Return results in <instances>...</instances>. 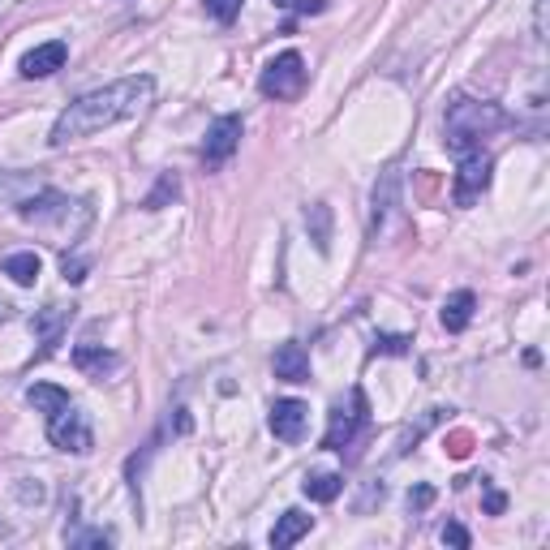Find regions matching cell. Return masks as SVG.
Returning <instances> with one entry per match:
<instances>
[{"label": "cell", "mask_w": 550, "mask_h": 550, "mask_svg": "<svg viewBox=\"0 0 550 550\" xmlns=\"http://www.w3.org/2000/svg\"><path fill=\"white\" fill-rule=\"evenodd\" d=\"M155 104V78L151 74H134V78H117L99 91H86L69 104L61 117H56L52 134H48V147L61 151L69 142H82L91 134H104V129L121 125L129 117H142Z\"/></svg>", "instance_id": "1"}, {"label": "cell", "mask_w": 550, "mask_h": 550, "mask_svg": "<svg viewBox=\"0 0 550 550\" xmlns=\"http://www.w3.org/2000/svg\"><path fill=\"white\" fill-rule=\"evenodd\" d=\"M13 211H18V220L35 224V228H52V233H61L69 241H78L86 233V224H91V202L56 190V185H39V190L31 198H22Z\"/></svg>", "instance_id": "2"}, {"label": "cell", "mask_w": 550, "mask_h": 550, "mask_svg": "<svg viewBox=\"0 0 550 550\" xmlns=\"http://www.w3.org/2000/svg\"><path fill=\"white\" fill-rule=\"evenodd\" d=\"M503 125H508V112H503L499 104L456 95L452 104H447V151H452V155L477 151V147H482V138H490Z\"/></svg>", "instance_id": "3"}, {"label": "cell", "mask_w": 550, "mask_h": 550, "mask_svg": "<svg viewBox=\"0 0 550 550\" xmlns=\"http://www.w3.org/2000/svg\"><path fill=\"white\" fill-rule=\"evenodd\" d=\"M366 422H370V400H366V392H361V387H353L349 404H336V409H331L323 447H327V452H344V447H349L357 434H361V426H366Z\"/></svg>", "instance_id": "4"}, {"label": "cell", "mask_w": 550, "mask_h": 550, "mask_svg": "<svg viewBox=\"0 0 550 550\" xmlns=\"http://www.w3.org/2000/svg\"><path fill=\"white\" fill-rule=\"evenodd\" d=\"M48 439H52V447H61V452H69V456H86L95 447V430H91V422H86V413L69 400L65 409H56L48 417Z\"/></svg>", "instance_id": "5"}, {"label": "cell", "mask_w": 550, "mask_h": 550, "mask_svg": "<svg viewBox=\"0 0 550 550\" xmlns=\"http://www.w3.org/2000/svg\"><path fill=\"white\" fill-rule=\"evenodd\" d=\"M306 61H301V52H280L275 61L263 65V74H258V91L267 99H297L301 86H306Z\"/></svg>", "instance_id": "6"}, {"label": "cell", "mask_w": 550, "mask_h": 550, "mask_svg": "<svg viewBox=\"0 0 550 550\" xmlns=\"http://www.w3.org/2000/svg\"><path fill=\"white\" fill-rule=\"evenodd\" d=\"M490 168L495 164H490V155L482 147L460 155V172H456V185H452L456 207H473V202L490 190Z\"/></svg>", "instance_id": "7"}, {"label": "cell", "mask_w": 550, "mask_h": 550, "mask_svg": "<svg viewBox=\"0 0 550 550\" xmlns=\"http://www.w3.org/2000/svg\"><path fill=\"white\" fill-rule=\"evenodd\" d=\"M237 147H241V117H237V112L215 117L211 129H207V142H202V164L220 168V164H228V159L237 155Z\"/></svg>", "instance_id": "8"}, {"label": "cell", "mask_w": 550, "mask_h": 550, "mask_svg": "<svg viewBox=\"0 0 550 550\" xmlns=\"http://www.w3.org/2000/svg\"><path fill=\"white\" fill-rule=\"evenodd\" d=\"M267 426H271V434H275L280 443H301V439H306V426H310V404H301V400H275Z\"/></svg>", "instance_id": "9"}, {"label": "cell", "mask_w": 550, "mask_h": 550, "mask_svg": "<svg viewBox=\"0 0 550 550\" xmlns=\"http://www.w3.org/2000/svg\"><path fill=\"white\" fill-rule=\"evenodd\" d=\"M69 61V48H65V39H52V43H39V48H31L18 61V74L22 78H52L56 69H65Z\"/></svg>", "instance_id": "10"}, {"label": "cell", "mask_w": 550, "mask_h": 550, "mask_svg": "<svg viewBox=\"0 0 550 550\" xmlns=\"http://www.w3.org/2000/svg\"><path fill=\"white\" fill-rule=\"evenodd\" d=\"M69 318H74V306H43V310H35L31 331H35V340L43 344V353H39V357H48V353L56 349V344H61L65 327H69Z\"/></svg>", "instance_id": "11"}, {"label": "cell", "mask_w": 550, "mask_h": 550, "mask_svg": "<svg viewBox=\"0 0 550 550\" xmlns=\"http://www.w3.org/2000/svg\"><path fill=\"white\" fill-rule=\"evenodd\" d=\"M271 370H275V379H284V383H310V353L288 340L275 349Z\"/></svg>", "instance_id": "12"}, {"label": "cell", "mask_w": 550, "mask_h": 550, "mask_svg": "<svg viewBox=\"0 0 550 550\" xmlns=\"http://www.w3.org/2000/svg\"><path fill=\"white\" fill-rule=\"evenodd\" d=\"M74 366L82 374H91V379H108V374L121 370V357L108 353L104 344H78V349H74Z\"/></svg>", "instance_id": "13"}, {"label": "cell", "mask_w": 550, "mask_h": 550, "mask_svg": "<svg viewBox=\"0 0 550 550\" xmlns=\"http://www.w3.org/2000/svg\"><path fill=\"white\" fill-rule=\"evenodd\" d=\"M39 185H48V181L35 177V172H26V168H0V202H5V207H18V202L31 198Z\"/></svg>", "instance_id": "14"}, {"label": "cell", "mask_w": 550, "mask_h": 550, "mask_svg": "<svg viewBox=\"0 0 550 550\" xmlns=\"http://www.w3.org/2000/svg\"><path fill=\"white\" fill-rule=\"evenodd\" d=\"M314 529V516L306 512H297V508H288L280 520H275V529H271V546L275 550H288V546H297L306 533Z\"/></svg>", "instance_id": "15"}, {"label": "cell", "mask_w": 550, "mask_h": 550, "mask_svg": "<svg viewBox=\"0 0 550 550\" xmlns=\"http://www.w3.org/2000/svg\"><path fill=\"white\" fill-rule=\"evenodd\" d=\"M473 310H477V297L469 293V288H460V293H452V297L443 301L439 318H443V327L456 336V331H465V327L473 323Z\"/></svg>", "instance_id": "16"}, {"label": "cell", "mask_w": 550, "mask_h": 550, "mask_svg": "<svg viewBox=\"0 0 550 550\" xmlns=\"http://www.w3.org/2000/svg\"><path fill=\"white\" fill-rule=\"evenodd\" d=\"M39 254H31V250H18V254H5L0 258V271L9 275L13 284H22V288H31L35 280H39Z\"/></svg>", "instance_id": "17"}, {"label": "cell", "mask_w": 550, "mask_h": 550, "mask_svg": "<svg viewBox=\"0 0 550 550\" xmlns=\"http://www.w3.org/2000/svg\"><path fill=\"white\" fill-rule=\"evenodd\" d=\"M396 202H400V177L387 172V177L374 185V233H383V224H387V215L396 211Z\"/></svg>", "instance_id": "18"}, {"label": "cell", "mask_w": 550, "mask_h": 550, "mask_svg": "<svg viewBox=\"0 0 550 550\" xmlns=\"http://www.w3.org/2000/svg\"><path fill=\"white\" fill-rule=\"evenodd\" d=\"M26 400H31L43 417H52L56 409H65V404H69V392H65V387H56V383H31V387H26Z\"/></svg>", "instance_id": "19"}, {"label": "cell", "mask_w": 550, "mask_h": 550, "mask_svg": "<svg viewBox=\"0 0 550 550\" xmlns=\"http://www.w3.org/2000/svg\"><path fill=\"white\" fill-rule=\"evenodd\" d=\"M301 490H306V499H314V503H331V499H340L344 477L340 473H310L306 482H301Z\"/></svg>", "instance_id": "20"}, {"label": "cell", "mask_w": 550, "mask_h": 550, "mask_svg": "<svg viewBox=\"0 0 550 550\" xmlns=\"http://www.w3.org/2000/svg\"><path fill=\"white\" fill-rule=\"evenodd\" d=\"M306 224H310V233H314L318 254H327V241H331V211H327V202H314L310 215H306Z\"/></svg>", "instance_id": "21"}, {"label": "cell", "mask_w": 550, "mask_h": 550, "mask_svg": "<svg viewBox=\"0 0 550 550\" xmlns=\"http://www.w3.org/2000/svg\"><path fill=\"white\" fill-rule=\"evenodd\" d=\"M177 194H181V181L172 177V172H164V177H159V185L147 194V202H142V207H147V211H159V207H164V202H172Z\"/></svg>", "instance_id": "22"}, {"label": "cell", "mask_w": 550, "mask_h": 550, "mask_svg": "<svg viewBox=\"0 0 550 550\" xmlns=\"http://www.w3.org/2000/svg\"><path fill=\"white\" fill-rule=\"evenodd\" d=\"M65 542L74 550H86V546H112L117 542V533L112 529H82V533H65Z\"/></svg>", "instance_id": "23"}, {"label": "cell", "mask_w": 550, "mask_h": 550, "mask_svg": "<svg viewBox=\"0 0 550 550\" xmlns=\"http://www.w3.org/2000/svg\"><path fill=\"white\" fill-rule=\"evenodd\" d=\"M241 5H245V0H202V9H207V13H211V18L220 22V26L233 22L237 13H241Z\"/></svg>", "instance_id": "24"}, {"label": "cell", "mask_w": 550, "mask_h": 550, "mask_svg": "<svg viewBox=\"0 0 550 550\" xmlns=\"http://www.w3.org/2000/svg\"><path fill=\"white\" fill-rule=\"evenodd\" d=\"M443 542L447 546H456V550H469V529L465 525H456V520H447V525H443Z\"/></svg>", "instance_id": "25"}, {"label": "cell", "mask_w": 550, "mask_h": 550, "mask_svg": "<svg viewBox=\"0 0 550 550\" xmlns=\"http://www.w3.org/2000/svg\"><path fill=\"white\" fill-rule=\"evenodd\" d=\"M430 503H434V486H413V490H409V508H413V512H426Z\"/></svg>", "instance_id": "26"}, {"label": "cell", "mask_w": 550, "mask_h": 550, "mask_svg": "<svg viewBox=\"0 0 550 550\" xmlns=\"http://www.w3.org/2000/svg\"><path fill=\"white\" fill-rule=\"evenodd\" d=\"M61 271H65V280H69V284H82V280H86V258H69V254H65Z\"/></svg>", "instance_id": "27"}, {"label": "cell", "mask_w": 550, "mask_h": 550, "mask_svg": "<svg viewBox=\"0 0 550 550\" xmlns=\"http://www.w3.org/2000/svg\"><path fill=\"white\" fill-rule=\"evenodd\" d=\"M374 353H409V340L404 336H379L374 340Z\"/></svg>", "instance_id": "28"}, {"label": "cell", "mask_w": 550, "mask_h": 550, "mask_svg": "<svg viewBox=\"0 0 550 550\" xmlns=\"http://www.w3.org/2000/svg\"><path fill=\"white\" fill-rule=\"evenodd\" d=\"M503 508H508V499H503L499 490H486V512H490V516H499Z\"/></svg>", "instance_id": "29"}, {"label": "cell", "mask_w": 550, "mask_h": 550, "mask_svg": "<svg viewBox=\"0 0 550 550\" xmlns=\"http://www.w3.org/2000/svg\"><path fill=\"white\" fill-rule=\"evenodd\" d=\"M533 31H538V39H546V0H538V13H533Z\"/></svg>", "instance_id": "30"}, {"label": "cell", "mask_w": 550, "mask_h": 550, "mask_svg": "<svg viewBox=\"0 0 550 550\" xmlns=\"http://www.w3.org/2000/svg\"><path fill=\"white\" fill-rule=\"evenodd\" d=\"M275 5H280V9H323L318 0H314V5H310V0H275Z\"/></svg>", "instance_id": "31"}, {"label": "cell", "mask_w": 550, "mask_h": 550, "mask_svg": "<svg viewBox=\"0 0 550 550\" xmlns=\"http://www.w3.org/2000/svg\"><path fill=\"white\" fill-rule=\"evenodd\" d=\"M9 314H13V306H9V301H5V297H0V323H5V318H9Z\"/></svg>", "instance_id": "32"}, {"label": "cell", "mask_w": 550, "mask_h": 550, "mask_svg": "<svg viewBox=\"0 0 550 550\" xmlns=\"http://www.w3.org/2000/svg\"><path fill=\"white\" fill-rule=\"evenodd\" d=\"M5 9H9V0H0V18H5Z\"/></svg>", "instance_id": "33"}]
</instances>
